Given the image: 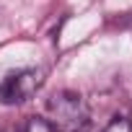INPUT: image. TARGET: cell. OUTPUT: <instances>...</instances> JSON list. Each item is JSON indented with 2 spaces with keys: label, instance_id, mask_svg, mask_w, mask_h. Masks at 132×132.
I'll use <instances>...</instances> for the list:
<instances>
[{
  "label": "cell",
  "instance_id": "cell-1",
  "mask_svg": "<svg viewBox=\"0 0 132 132\" xmlns=\"http://www.w3.org/2000/svg\"><path fill=\"white\" fill-rule=\"evenodd\" d=\"M47 114L54 129L60 132H78L88 122V106L75 91H57L47 101Z\"/></svg>",
  "mask_w": 132,
  "mask_h": 132
},
{
  "label": "cell",
  "instance_id": "cell-2",
  "mask_svg": "<svg viewBox=\"0 0 132 132\" xmlns=\"http://www.w3.org/2000/svg\"><path fill=\"white\" fill-rule=\"evenodd\" d=\"M42 80H44L42 70H34V68L11 70L0 80V101L3 104H21L39 91Z\"/></svg>",
  "mask_w": 132,
  "mask_h": 132
},
{
  "label": "cell",
  "instance_id": "cell-3",
  "mask_svg": "<svg viewBox=\"0 0 132 132\" xmlns=\"http://www.w3.org/2000/svg\"><path fill=\"white\" fill-rule=\"evenodd\" d=\"M18 132H54V127H52V122H49V119L29 117V119H26V124H23Z\"/></svg>",
  "mask_w": 132,
  "mask_h": 132
},
{
  "label": "cell",
  "instance_id": "cell-4",
  "mask_svg": "<svg viewBox=\"0 0 132 132\" xmlns=\"http://www.w3.org/2000/svg\"><path fill=\"white\" fill-rule=\"evenodd\" d=\"M104 132H132V122H129L127 117H114V119L104 127Z\"/></svg>",
  "mask_w": 132,
  "mask_h": 132
},
{
  "label": "cell",
  "instance_id": "cell-5",
  "mask_svg": "<svg viewBox=\"0 0 132 132\" xmlns=\"http://www.w3.org/2000/svg\"><path fill=\"white\" fill-rule=\"evenodd\" d=\"M16 132H18V129H16Z\"/></svg>",
  "mask_w": 132,
  "mask_h": 132
}]
</instances>
